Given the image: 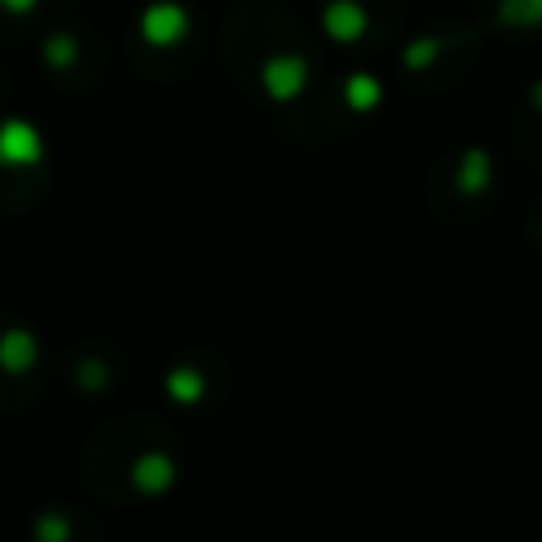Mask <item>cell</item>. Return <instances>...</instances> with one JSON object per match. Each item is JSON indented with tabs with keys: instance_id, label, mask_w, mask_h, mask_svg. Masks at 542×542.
I'll use <instances>...</instances> for the list:
<instances>
[{
	"instance_id": "cell-1",
	"label": "cell",
	"mask_w": 542,
	"mask_h": 542,
	"mask_svg": "<svg viewBox=\"0 0 542 542\" xmlns=\"http://www.w3.org/2000/svg\"><path fill=\"white\" fill-rule=\"evenodd\" d=\"M183 30H187V17L174 5H157V9H149V17H144V34H149L153 43H174Z\"/></svg>"
},
{
	"instance_id": "cell-2",
	"label": "cell",
	"mask_w": 542,
	"mask_h": 542,
	"mask_svg": "<svg viewBox=\"0 0 542 542\" xmlns=\"http://www.w3.org/2000/svg\"><path fill=\"white\" fill-rule=\"evenodd\" d=\"M301 60H276V64H267V89L276 98H288V94H297V85H301Z\"/></svg>"
},
{
	"instance_id": "cell-3",
	"label": "cell",
	"mask_w": 542,
	"mask_h": 542,
	"mask_svg": "<svg viewBox=\"0 0 542 542\" xmlns=\"http://www.w3.org/2000/svg\"><path fill=\"white\" fill-rule=\"evenodd\" d=\"M0 157H39V140H34L22 123H9L0 132Z\"/></svg>"
},
{
	"instance_id": "cell-4",
	"label": "cell",
	"mask_w": 542,
	"mask_h": 542,
	"mask_svg": "<svg viewBox=\"0 0 542 542\" xmlns=\"http://www.w3.org/2000/svg\"><path fill=\"white\" fill-rule=\"evenodd\" d=\"M360 26H365V22H360L356 9H331V30L335 34H356Z\"/></svg>"
},
{
	"instance_id": "cell-5",
	"label": "cell",
	"mask_w": 542,
	"mask_h": 542,
	"mask_svg": "<svg viewBox=\"0 0 542 542\" xmlns=\"http://www.w3.org/2000/svg\"><path fill=\"white\" fill-rule=\"evenodd\" d=\"M9 5H13V9H26V5H30V0H9Z\"/></svg>"
}]
</instances>
